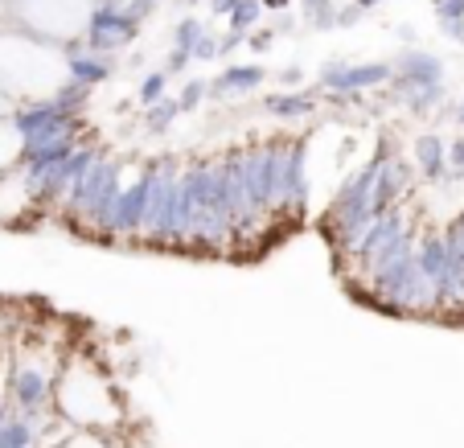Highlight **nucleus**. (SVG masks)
<instances>
[{"label":"nucleus","instance_id":"nucleus-5","mask_svg":"<svg viewBox=\"0 0 464 448\" xmlns=\"http://www.w3.org/2000/svg\"><path fill=\"white\" fill-rule=\"evenodd\" d=\"M448 173L464 177V136H456V141L448 144Z\"/></svg>","mask_w":464,"mask_h":448},{"label":"nucleus","instance_id":"nucleus-4","mask_svg":"<svg viewBox=\"0 0 464 448\" xmlns=\"http://www.w3.org/2000/svg\"><path fill=\"white\" fill-rule=\"evenodd\" d=\"M25 157V136H21V123L13 115H0V173L9 165Z\"/></svg>","mask_w":464,"mask_h":448},{"label":"nucleus","instance_id":"nucleus-2","mask_svg":"<svg viewBox=\"0 0 464 448\" xmlns=\"http://www.w3.org/2000/svg\"><path fill=\"white\" fill-rule=\"evenodd\" d=\"M50 404L62 420L82 432H107L123 420V399L95 358H71L53 378Z\"/></svg>","mask_w":464,"mask_h":448},{"label":"nucleus","instance_id":"nucleus-1","mask_svg":"<svg viewBox=\"0 0 464 448\" xmlns=\"http://www.w3.org/2000/svg\"><path fill=\"white\" fill-rule=\"evenodd\" d=\"M71 87V62L34 34H0V91L21 103L53 99Z\"/></svg>","mask_w":464,"mask_h":448},{"label":"nucleus","instance_id":"nucleus-3","mask_svg":"<svg viewBox=\"0 0 464 448\" xmlns=\"http://www.w3.org/2000/svg\"><path fill=\"white\" fill-rule=\"evenodd\" d=\"M17 17L25 34L66 45L87 37V29L95 25V0H17Z\"/></svg>","mask_w":464,"mask_h":448},{"label":"nucleus","instance_id":"nucleus-6","mask_svg":"<svg viewBox=\"0 0 464 448\" xmlns=\"http://www.w3.org/2000/svg\"><path fill=\"white\" fill-rule=\"evenodd\" d=\"M0 115H13V99L0 91Z\"/></svg>","mask_w":464,"mask_h":448}]
</instances>
